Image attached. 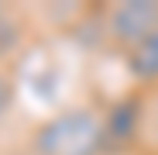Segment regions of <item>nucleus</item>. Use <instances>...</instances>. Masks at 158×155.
Masks as SVG:
<instances>
[{
	"instance_id": "1",
	"label": "nucleus",
	"mask_w": 158,
	"mask_h": 155,
	"mask_svg": "<svg viewBox=\"0 0 158 155\" xmlns=\"http://www.w3.org/2000/svg\"><path fill=\"white\" fill-rule=\"evenodd\" d=\"M96 145H100V124L83 110L55 117L38 135L41 155H93Z\"/></svg>"
},
{
	"instance_id": "2",
	"label": "nucleus",
	"mask_w": 158,
	"mask_h": 155,
	"mask_svg": "<svg viewBox=\"0 0 158 155\" xmlns=\"http://www.w3.org/2000/svg\"><path fill=\"white\" fill-rule=\"evenodd\" d=\"M155 28H158V4L131 0L114 11V35L120 41H144Z\"/></svg>"
},
{
	"instance_id": "3",
	"label": "nucleus",
	"mask_w": 158,
	"mask_h": 155,
	"mask_svg": "<svg viewBox=\"0 0 158 155\" xmlns=\"http://www.w3.org/2000/svg\"><path fill=\"white\" fill-rule=\"evenodd\" d=\"M131 69H134L138 76H158V28L144 38V41H138V48H134V55H131Z\"/></svg>"
},
{
	"instance_id": "4",
	"label": "nucleus",
	"mask_w": 158,
	"mask_h": 155,
	"mask_svg": "<svg viewBox=\"0 0 158 155\" xmlns=\"http://www.w3.org/2000/svg\"><path fill=\"white\" fill-rule=\"evenodd\" d=\"M131 124H134V107H131V103H124V107L114 110V124H110L114 138H127V135H131Z\"/></svg>"
},
{
	"instance_id": "5",
	"label": "nucleus",
	"mask_w": 158,
	"mask_h": 155,
	"mask_svg": "<svg viewBox=\"0 0 158 155\" xmlns=\"http://www.w3.org/2000/svg\"><path fill=\"white\" fill-rule=\"evenodd\" d=\"M7 103H10V83L4 80V76H0V114L7 110Z\"/></svg>"
}]
</instances>
